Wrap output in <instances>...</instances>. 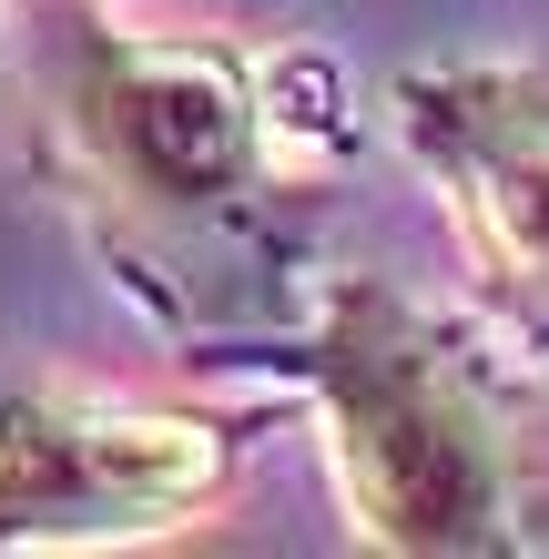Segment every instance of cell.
Here are the masks:
<instances>
[{
    "label": "cell",
    "mask_w": 549,
    "mask_h": 559,
    "mask_svg": "<svg viewBox=\"0 0 549 559\" xmlns=\"http://www.w3.org/2000/svg\"><path fill=\"white\" fill-rule=\"evenodd\" d=\"M31 72L61 204L164 336L244 367L306 316L315 235L357 153L346 72L326 51L143 31L103 0H51Z\"/></svg>",
    "instance_id": "1"
},
{
    "label": "cell",
    "mask_w": 549,
    "mask_h": 559,
    "mask_svg": "<svg viewBox=\"0 0 549 559\" xmlns=\"http://www.w3.org/2000/svg\"><path fill=\"white\" fill-rule=\"evenodd\" d=\"M244 367L285 377L326 438L346 530L386 559H520L539 549L529 417L489 336L417 306L367 265L315 275L306 316Z\"/></svg>",
    "instance_id": "2"
},
{
    "label": "cell",
    "mask_w": 549,
    "mask_h": 559,
    "mask_svg": "<svg viewBox=\"0 0 549 559\" xmlns=\"http://www.w3.org/2000/svg\"><path fill=\"white\" fill-rule=\"evenodd\" d=\"M265 417L0 386V549H133L214 519Z\"/></svg>",
    "instance_id": "3"
},
{
    "label": "cell",
    "mask_w": 549,
    "mask_h": 559,
    "mask_svg": "<svg viewBox=\"0 0 549 559\" xmlns=\"http://www.w3.org/2000/svg\"><path fill=\"white\" fill-rule=\"evenodd\" d=\"M386 112L468 254V295L489 336L520 367H549V61L529 51L407 61L386 82Z\"/></svg>",
    "instance_id": "4"
}]
</instances>
